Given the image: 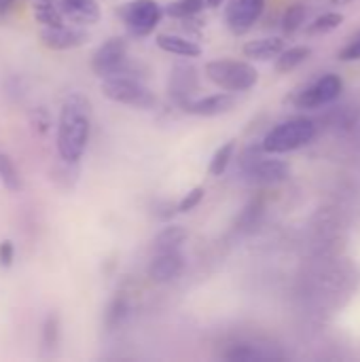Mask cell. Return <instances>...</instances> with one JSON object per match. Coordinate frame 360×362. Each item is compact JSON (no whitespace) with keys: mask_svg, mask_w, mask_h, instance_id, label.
I'll list each match as a JSON object with an SVG mask.
<instances>
[{"mask_svg":"<svg viewBox=\"0 0 360 362\" xmlns=\"http://www.w3.org/2000/svg\"><path fill=\"white\" fill-rule=\"evenodd\" d=\"M59 337V316L57 314H49L45 325H42V341L47 348H55Z\"/></svg>","mask_w":360,"mask_h":362,"instance_id":"f1b7e54d","label":"cell"},{"mask_svg":"<svg viewBox=\"0 0 360 362\" xmlns=\"http://www.w3.org/2000/svg\"><path fill=\"white\" fill-rule=\"evenodd\" d=\"M40 42L42 47L51 51H70L87 42V32L81 30V25H53L40 30Z\"/></svg>","mask_w":360,"mask_h":362,"instance_id":"8fae6325","label":"cell"},{"mask_svg":"<svg viewBox=\"0 0 360 362\" xmlns=\"http://www.w3.org/2000/svg\"><path fill=\"white\" fill-rule=\"evenodd\" d=\"M34 19L42 23V28H53L66 23L57 0H36L34 2Z\"/></svg>","mask_w":360,"mask_h":362,"instance_id":"d6986e66","label":"cell"},{"mask_svg":"<svg viewBox=\"0 0 360 362\" xmlns=\"http://www.w3.org/2000/svg\"><path fill=\"white\" fill-rule=\"evenodd\" d=\"M30 123H32V127H34L38 134H47L49 127H51V117H49L47 108L38 106L36 110H32V112H30Z\"/></svg>","mask_w":360,"mask_h":362,"instance_id":"f546056e","label":"cell"},{"mask_svg":"<svg viewBox=\"0 0 360 362\" xmlns=\"http://www.w3.org/2000/svg\"><path fill=\"white\" fill-rule=\"evenodd\" d=\"M100 91L115 104H125L140 110H151L157 104V95L138 76L132 74H112L102 78Z\"/></svg>","mask_w":360,"mask_h":362,"instance_id":"7a4b0ae2","label":"cell"},{"mask_svg":"<svg viewBox=\"0 0 360 362\" xmlns=\"http://www.w3.org/2000/svg\"><path fill=\"white\" fill-rule=\"evenodd\" d=\"M233 106H236L233 93L231 91H219V93L204 95V98H191L180 108L193 117H221L225 112H231Z\"/></svg>","mask_w":360,"mask_h":362,"instance_id":"4fadbf2b","label":"cell"},{"mask_svg":"<svg viewBox=\"0 0 360 362\" xmlns=\"http://www.w3.org/2000/svg\"><path fill=\"white\" fill-rule=\"evenodd\" d=\"M199 89V81H197V68L193 64H176L170 72V81H168V93L170 98L182 106L187 100H191L195 95V91Z\"/></svg>","mask_w":360,"mask_h":362,"instance_id":"7c38bea8","label":"cell"},{"mask_svg":"<svg viewBox=\"0 0 360 362\" xmlns=\"http://www.w3.org/2000/svg\"><path fill=\"white\" fill-rule=\"evenodd\" d=\"M17 0H0V15H4Z\"/></svg>","mask_w":360,"mask_h":362,"instance_id":"836d02e7","label":"cell"},{"mask_svg":"<svg viewBox=\"0 0 360 362\" xmlns=\"http://www.w3.org/2000/svg\"><path fill=\"white\" fill-rule=\"evenodd\" d=\"M303 19H306V6L303 4H293V6H289V11L284 13V19H282V28H284V32H295L301 23H303Z\"/></svg>","mask_w":360,"mask_h":362,"instance_id":"4316f807","label":"cell"},{"mask_svg":"<svg viewBox=\"0 0 360 362\" xmlns=\"http://www.w3.org/2000/svg\"><path fill=\"white\" fill-rule=\"evenodd\" d=\"M15 261V246L11 240H2L0 242V267L8 269Z\"/></svg>","mask_w":360,"mask_h":362,"instance_id":"1f68e13d","label":"cell"},{"mask_svg":"<svg viewBox=\"0 0 360 362\" xmlns=\"http://www.w3.org/2000/svg\"><path fill=\"white\" fill-rule=\"evenodd\" d=\"M91 134V102L83 93H70L57 119V153L64 161H81Z\"/></svg>","mask_w":360,"mask_h":362,"instance_id":"6da1fadb","label":"cell"},{"mask_svg":"<svg viewBox=\"0 0 360 362\" xmlns=\"http://www.w3.org/2000/svg\"><path fill=\"white\" fill-rule=\"evenodd\" d=\"M240 172L252 185H278L291 176V165L282 159L261 157V148H246L240 157Z\"/></svg>","mask_w":360,"mask_h":362,"instance_id":"5b68a950","label":"cell"},{"mask_svg":"<svg viewBox=\"0 0 360 362\" xmlns=\"http://www.w3.org/2000/svg\"><path fill=\"white\" fill-rule=\"evenodd\" d=\"M155 42L161 51L178 55V57H199L202 55V47L193 38H187V36L161 32V34H157Z\"/></svg>","mask_w":360,"mask_h":362,"instance_id":"9a60e30c","label":"cell"},{"mask_svg":"<svg viewBox=\"0 0 360 362\" xmlns=\"http://www.w3.org/2000/svg\"><path fill=\"white\" fill-rule=\"evenodd\" d=\"M344 23V15L337 13V11H331V13H325L320 17H316L310 25H308V34H327V32H333L335 28H339Z\"/></svg>","mask_w":360,"mask_h":362,"instance_id":"d4e9b609","label":"cell"},{"mask_svg":"<svg viewBox=\"0 0 360 362\" xmlns=\"http://www.w3.org/2000/svg\"><path fill=\"white\" fill-rule=\"evenodd\" d=\"M225 358L227 361H263V358H267V354H263V352H259V350H255L252 346H236L233 350H229L227 354H225Z\"/></svg>","mask_w":360,"mask_h":362,"instance_id":"83f0119b","label":"cell"},{"mask_svg":"<svg viewBox=\"0 0 360 362\" xmlns=\"http://www.w3.org/2000/svg\"><path fill=\"white\" fill-rule=\"evenodd\" d=\"M51 180L62 189H72L79 180V161H59L55 168H51Z\"/></svg>","mask_w":360,"mask_h":362,"instance_id":"44dd1931","label":"cell"},{"mask_svg":"<svg viewBox=\"0 0 360 362\" xmlns=\"http://www.w3.org/2000/svg\"><path fill=\"white\" fill-rule=\"evenodd\" d=\"M185 269V255L182 250H166V252H153L149 263V280L155 284H170L174 282Z\"/></svg>","mask_w":360,"mask_h":362,"instance_id":"30bf717a","label":"cell"},{"mask_svg":"<svg viewBox=\"0 0 360 362\" xmlns=\"http://www.w3.org/2000/svg\"><path fill=\"white\" fill-rule=\"evenodd\" d=\"M204 195H206V189H204V187H193V189L176 204L178 214H189V212H193V210L202 204Z\"/></svg>","mask_w":360,"mask_h":362,"instance_id":"484cf974","label":"cell"},{"mask_svg":"<svg viewBox=\"0 0 360 362\" xmlns=\"http://www.w3.org/2000/svg\"><path fill=\"white\" fill-rule=\"evenodd\" d=\"M223 2H225V0H206V4H208V6H212V8H216V6H221Z\"/></svg>","mask_w":360,"mask_h":362,"instance_id":"e575fe53","label":"cell"},{"mask_svg":"<svg viewBox=\"0 0 360 362\" xmlns=\"http://www.w3.org/2000/svg\"><path fill=\"white\" fill-rule=\"evenodd\" d=\"M263 8H265V0H227L225 6L227 28L236 36L246 34L259 21Z\"/></svg>","mask_w":360,"mask_h":362,"instance_id":"9c48e42d","label":"cell"},{"mask_svg":"<svg viewBox=\"0 0 360 362\" xmlns=\"http://www.w3.org/2000/svg\"><path fill=\"white\" fill-rule=\"evenodd\" d=\"M117 15L132 36L144 38L153 34L159 25L163 17V6L157 0H129L117 8Z\"/></svg>","mask_w":360,"mask_h":362,"instance_id":"8992f818","label":"cell"},{"mask_svg":"<svg viewBox=\"0 0 360 362\" xmlns=\"http://www.w3.org/2000/svg\"><path fill=\"white\" fill-rule=\"evenodd\" d=\"M0 182L4 185V189L13 193L21 189V174L6 153H0Z\"/></svg>","mask_w":360,"mask_h":362,"instance_id":"cb8c5ba5","label":"cell"},{"mask_svg":"<svg viewBox=\"0 0 360 362\" xmlns=\"http://www.w3.org/2000/svg\"><path fill=\"white\" fill-rule=\"evenodd\" d=\"M127 312H129V305H127L125 297H115V299L108 303L106 312H104V325H106V329H108V331L119 329V327L125 322Z\"/></svg>","mask_w":360,"mask_h":362,"instance_id":"603a6c76","label":"cell"},{"mask_svg":"<svg viewBox=\"0 0 360 362\" xmlns=\"http://www.w3.org/2000/svg\"><path fill=\"white\" fill-rule=\"evenodd\" d=\"M314 134L316 125L312 119H289L267 132V136L261 142V151L267 155H284L310 144Z\"/></svg>","mask_w":360,"mask_h":362,"instance_id":"277c9868","label":"cell"},{"mask_svg":"<svg viewBox=\"0 0 360 362\" xmlns=\"http://www.w3.org/2000/svg\"><path fill=\"white\" fill-rule=\"evenodd\" d=\"M206 0H174L168 6H163V15L172 19H191L197 13L206 8Z\"/></svg>","mask_w":360,"mask_h":362,"instance_id":"ffe728a7","label":"cell"},{"mask_svg":"<svg viewBox=\"0 0 360 362\" xmlns=\"http://www.w3.org/2000/svg\"><path fill=\"white\" fill-rule=\"evenodd\" d=\"M233 153H236V140H229L225 142L223 146L216 148V153L212 155L210 159V165H208V174L210 176H223L233 159Z\"/></svg>","mask_w":360,"mask_h":362,"instance_id":"7402d4cb","label":"cell"},{"mask_svg":"<svg viewBox=\"0 0 360 362\" xmlns=\"http://www.w3.org/2000/svg\"><path fill=\"white\" fill-rule=\"evenodd\" d=\"M284 40L280 36H265V38H257V40H248L242 49L244 57L248 59H257V62H267V59H276L280 55V51L284 49Z\"/></svg>","mask_w":360,"mask_h":362,"instance_id":"2e32d148","label":"cell"},{"mask_svg":"<svg viewBox=\"0 0 360 362\" xmlns=\"http://www.w3.org/2000/svg\"><path fill=\"white\" fill-rule=\"evenodd\" d=\"M342 91H344L342 78L337 74H325L316 83L297 91L293 98V104L297 108H320V106L337 100L342 95Z\"/></svg>","mask_w":360,"mask_h":362,"instance_id":"ba28073f","label":"cell"},{"mask_svg":"<svg viewBox=\"0 0 360 362\" xmlns=\"http://www.w3.org/2000/svg\"><path fill=\"white\" fill-rule=\"evenodd\" d=\"M339 59H342V62H359L360 59V38L359 40H354V42H350V45H346V47L339 51Z\"/></svg>","mask_w":360,"mask_h":362,"instance_id":"d6a6232c","label":"cell"},{"mask_svg":"<svg viewBox=\"0 0 360 362\" xmlns=\"http://www.w3.org/2000/svg\"><path fill=\"white\" fill-rule=\"evenodd\" d=\"M125 64H127V40L123 36H110L91 55V70L100 78L123 72Z\"/></svg>","mask_w":360,"mask_h":362,"instance_id":"52a82bcc","label":"cell"},{"mask_svg":"<svg viewBox=\"0 0 360 362\" xmlns=\"http://www.w3.org/2000/svg\"><path fill=\"white\" fill-rule=\"evenodd\" d=\"M64 19L76 25H95L102 17L98 0H57Z\"/></svg>","mask_w":360,"mask_h":362,"instance_id":"5bb4252c","label":"cell"},{"mask_svg":"<svg viewBox=\"0 0 360 362\" xmlns=\"http://www.w3.org/2000/svg\"><path fill=\"white\" fill-rule=\"evenodd\" d=\"M206 76L223 91L240 93L259 83V70L242 59H212L206 64Z\"/></svg>","mask_w":360,"mask_h":362,"instance_id":"3957f363","label":"cell"},{"mask_svg":"<svg viewBox=\"0 0 360 362\" xmlns=\"http://www.w3.org/2000/svg\"><path fill=\"white\" fill-rule=\"evenodd\" d=\"M187 238H189V231L182 225H168V227H163L155 235V240H153V252L182 250Z\"/></svg>","mask_w":360,"mask_h":362,"instance_id":"e0dca14e","label":"cell"},{"mask_svg":"<svg viewBox=\"0 0 360 362\" xmlns=\"http://www.w3.org/2000/svg\"><path fill=\"white\" fill-rule=\"evenodd\" d=\"M310 55H312V49L308 45H297V47H291V49L284 47L280 51V55L276 57V72L286 74V72L295 70L299 64H303Z\"/></svg>","mask_w":360,"mask_h":362,"instance_id":"ac0fdd59","label":"cell"},{"mask_svg":"<svg viewBox=\"0 0 360 362\" xmlns=\"http://www.w3.org/2000/svg\"><path fill=\"white\" fill-rule=\"evenodd\" d=\"M174 214H178V208H176L172 202H166V199L155 202V206H153V216H155V218H159V221H170Z\"/></svg>","mask_w":360,"mask_h":362,"instance_id":"4dcf8cb0","label":"cell"}]
</instances>
